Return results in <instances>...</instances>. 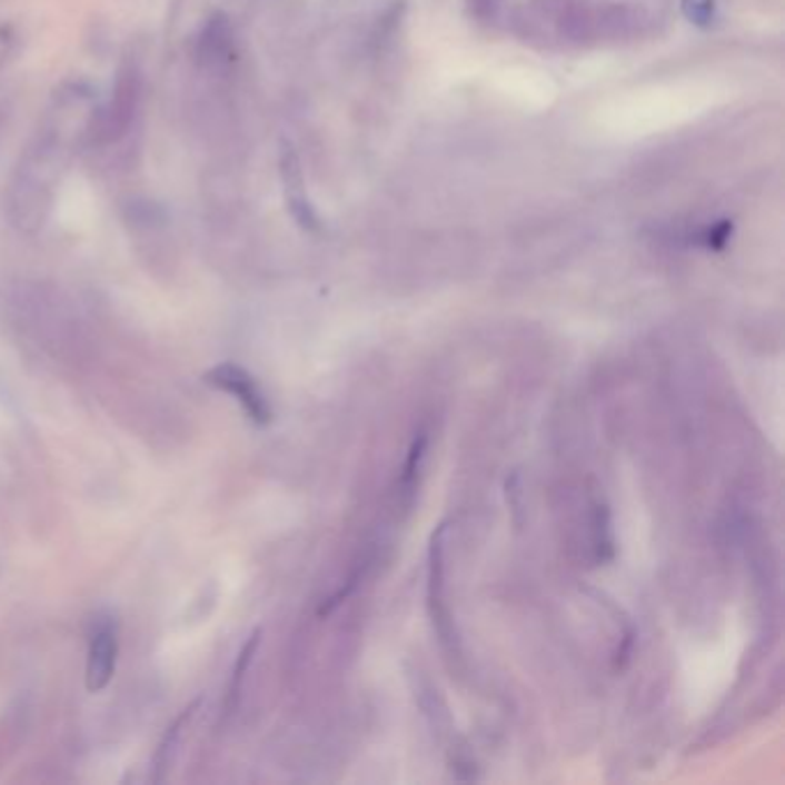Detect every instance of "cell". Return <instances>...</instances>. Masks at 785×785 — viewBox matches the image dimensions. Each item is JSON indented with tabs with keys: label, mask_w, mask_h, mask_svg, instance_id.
<instances>
[{
	"label": "cell",
	"mask_w": 785,
	"mask_h": 785,
	"mask_svg": "<svg viewBox=\"0 0 785 785\" xmlns=\"http://www.w3.org/2000/svg\"><path fill=\"white\" fill-rule=\"evenodd\" d=\"M201 707V700H193L187 709H182V714L176 718L173 726L163 733L159 746H157V754H155V761H152V767H155V776L152 781L155 783H161L163 781V774L169 772L171 763H173V756H176V751H178V744H180V737H182V731L187 728V724L193 718V714L199 712Z\"/></svg>",
	"instance_id": "52a82bcc"
},
{
	"label": "cell",
	"mask_w": 785,
	"mask_h": 785,
	"mask_svg": "<svg viewBox=\"0 0 785 785\" xmlns=\"http://www.w3.org/2000/svg\"><path fill=\"white\" fill-rule=\"evenodd\" d=\"M139 107H141V72L137 64H125L118 74L109 102L102 109L92 111L86 125L88 139L95 146H113L122 141L135 125Z\"/></svg>",
	"instance_id": "7a4b0ae2"
},
{
	"label": "cell",
	"mask_w": 785,
	"mask_h": 785,
	"mask_svg": "<svg viewBox=\"0 0 785 785\" xmlns=\"http://www.w3.org/2000/svg\"><path fill=\"white\" fill-rule=\"evenodd\" d=\"M233 56V32L231 26L223 17H215L208 21V26L203 28L201 38H199V47H196V58L208 70L215 68H223V62L231 60Z\"/></svg>",
	"instance_id": "8992f818"
},
{
	"label": "cell",
	"mask_w": 785,
	"mask_h": 785,
	"mask_svg": "<svg viewBox=\"0 0 785 785\" xmlns=\"http://www.w3.org/2000/svg\"><path fill=\"white\" fill-rule=\"evenodd\" d=\"M682 12L698 28H709L716 19V0H682Z\"/></svg>",
	"instance_id": "9c48e42d"
},
{
	"label": "cell",
	"mask_w": 785,
	"mask_h": 785,
	"mask_svg": "<svg viewBox=\"0 0 785 785\" xmlns=\"http://www.w3.org/2000/svg\"><path fill=\"white\" fill-rule=\"evenodd\" d=\"M260 636H264V632L256 629L249 640L242 645L240 654H238V662H236V668H233V679H231V686H228V703H226V709L228 714H231L238 705V698H240V689H242V682H245V675L254 662V654L260 645Z\"/></svg>",
	"instance_id": "ba28073f"
},
{
	"label": "cell",
	"mask_w": 785,
	"mask_h": 785,
	"mask_svg": "<svg viewBox=\"0 0 785 785\" xmlns=\"http://www.w3.org/2000/svg\"><path fill=\"white\" fill-rule=\"evenodd\" d=\"M203 380L217 389L228 391V395H233L240 406L247 410V415L251 417L254 424L258 427H266L272 419V410L268 399L264 397V391L258 389L256 380L240 367L236 365H219L215 369H210Z\"/></svg>",
	"instance_id": "3957f363"
},
{
	"label": "cell",
	"mask_w": 785,
	"mask_h": 785,
	"mask_svg": "<svg viewBox=\"0 0 785 785\" xmlns=\"http://www.w3.org/2000/svg\"><path fill=\"white\" fill-rule=\"evenodd\" d=\"M424 451H427V436L419 434L408 451V461H406V468H404V484H410L419 470V464L424 459Z\"/></svg>",
	"instance_id": "8fae6325"
},
{
	"label": "cell",
	"mask_w": 785,
	"mask_h": 785,
	"mask_svg": "<svg viewBox=\"0 0 785 785\" xmlns=\"http://www.w3.org/2000/svg\"><path fill=\"white\" fill-rule=\"evenodd\" d=\"M500 6H503V0H468L470 12H473L477 19H481V21L496 19Z\"/></svg>",
	"instance_id": "7c38bea8"
},
{
	"label": "cell",
	"mask_w": 785,
	"mask_h": 785,
	"mask_svg": "<svg viewBox=\"0 0 785 785\" xmlns=\"http://www.w3.org/2000/svg\"><path fill=\"white\" fill-rule=\"evenodd\" d=\"M64 137L58 135V125L42 129L36 146L28 148L21 159L14 180L8 189V212L19 228H36L42 223L49 203L53 180L64 161Z\"/></svg>",
	"instance_id": "6da1fadb"
},
{
	"label": "cell",
	"mask_w": 785,
	"mask_h": 785,
	"mask_svg": "<svg viewBox=\"0 0 785 785\" xmlns=\"http://www.w3.org/2000/svg\"><path fill=\"white\" fill-rule=\"evenodd\" d=\"M279 173H281V182H284V193H286V203L288 210L302 228L307 231H316L318 228V217L316 210L307 196V187H305V173L300 167V159L290 146L281 148V157H279Z\"/></svg>",
	"instance_id": "277c9868"
},
{
	"label": "cell",
	"mask_w": 785,
	"mask_h": 785,
	"mask_svg": "<svg viewBox=\"0 0 785 785\" xmlns=\"http://www.w3.org/2000/svg\"><path fill=\"white\" fill-rule=\"evenodd\" d=\"M731 238H733V223L726 219L709 223L700 233V242L712 251H722L731 242Z\"/></svg>",
	"instance_id": "30bf717a"
},
{
	"label": "cell",
	"mask_w": 785,
	"mask_h": 785,
	"mask_svg": "<svg viewBox=\"0 0 785 785\" xmlns=\"http://www.w3.org/2000/svg\"><path fill=\"white\" fill-rule=\"evenodd\" d=\"M118 659V634L111 623H105L95 629L88 649V666H86V684L90 694H100L107 689L116 673Z\"/></svg>",
	"instance_id": "5b68a950"
}]
</instances>
